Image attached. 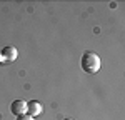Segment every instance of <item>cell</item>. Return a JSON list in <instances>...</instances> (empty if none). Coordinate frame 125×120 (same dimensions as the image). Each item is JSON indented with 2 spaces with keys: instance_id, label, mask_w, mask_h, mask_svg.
<instances>
[{
  "instance_id": "7a4b0ae2",
  "label": "cell",
  "mask_w": 125,
  "mask_h": 120,
  "mask_svg": "<svg viewBox=\"0 0 125 120\" xmlns=\"http://www.w3.org/2000/svg\"><path fill=\"white\" fill-rule=\"evenodd\" d=\"M0 57H2V62H15L17 60V57H19V52H17V49L15 47H12V45H9V47H5L3 50H0Z\"/></svg>"
},
{
  "instance_id": "277c9868",
  "label": "cell",
  "mask_w": 125,
  "mask_h": 120,
  "mask_svg": "<svg viewBox=\"0 0 125 120\" xmlns=\"http://www.w3.org/2000/svg\"><path fill=\"white\" fill-rule=\"evenodd\" d=\"M42 113V105H40L37 100H30L27 102V115L30 117H37Z\"/></svg>"
},
{
  "instance_id": "5b68a950",
  "label": "cell",
  "mask_w": 125,
  "mask_h": 120,
  "mask_svg": "<svg viewBox=\"0 0 125 120\" xmlns=\"http://www.w3.org/2000/svg\"><path fill=\"white\" fill-rule=\"evenodd\" d=\"M17 120H33V117H30V115H20V117H17Z\"/></svg>"
},
{
  "instance_id": "6da1fadb",
  "label": "cell",
  "mask_w": 125,
  "mask_h": 120,
  "mask_svg": "<svg viewBox=\"0 0 125 120\" xmlns=\"http://www.w3.org/2000/svg\"><path fill=\"white\" fill-rule=\"evenodd\" d=\"M80 65H82L85 73H97L100 70V57L94 52H85L82 55Z\"/></svg>"
},
{
  "instance_id": "3957f363",
  "label": "cell",
  "mask_w": 125,
  "mask_h": 120,
  "mask_svg": "<svg viewBox=\"0 0 125 120\" xmlns=\"http://www.w3.org/2000/svg\"><path fill=\"white\" fill-rule=\"evenodd\" d=\"M10 112H12L15 117L25 115V113H27V102H25V100H13L12 105H10Z\"/></svg>"
},
{
  "instance_id": "52a82bcc",
  "label": "cell",
  "mask_w": 125,
  "mask_h": 120,
  "mask_svg": "<svg viewBox=\"0 0 125 120\" xmlns=\"http://www.w3.org/2000/svg\"><path fill=\"white\" fill-rule=\"evenodd\" d=\"M0 63H2V57H0Z\"/></svg>"
},
{
  "instance_id": "8992f818",
  "label": "cell",
  "mask_w": 125,
  "mask_h": 120,
  "mask_svg": "<svg viewBox=\"0 0 125 120\" xmlns=\"http://www.w3.org/2000/svg\"><path fill=\"white\" fill-rule=\"evenodd\" d=\"M63 120H73V119H63Z\"/></svg>"
}]
</instances>
